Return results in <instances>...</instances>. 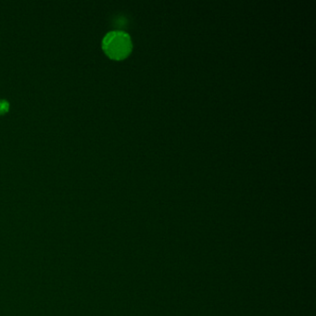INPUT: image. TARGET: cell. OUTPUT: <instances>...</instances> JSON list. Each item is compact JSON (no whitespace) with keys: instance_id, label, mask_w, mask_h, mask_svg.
<instances>
[{"instance_id":"6da1fadb","label":"cell","mask_w":316,"mask_h":316,"mask_svg":"<svg viewBox=\"0 0 316 316\" xmlns=\"http://www.w3.org/2000/svg\"><path fill=\"white\" fill-rule=\"evenodd\" d=\"M104 52L113 60H120L126 58L132 50L130 37L121 31L108 33L102 41Z\"/></svg>"},{"instance_id":"7a4b0ae2","label":"cell","mask_w":316,"mask_h":316,"mask_svg":"<svg viewBox=\"0 0 316 316\" xmlns=\"http://www.w3.org/2000/svg\"><path fill=\"white\" fill-rule=\"evenodd\" d=\"M9 110V104L8 101L4 99H0V115H4L8 113Z\"/></svg>"}]
</instances>
